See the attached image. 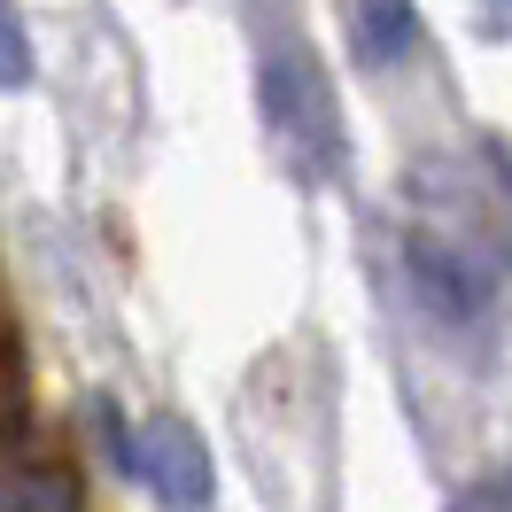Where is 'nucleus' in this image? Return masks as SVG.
<instances>
[{"label":"nucleus","instance_id":"obj_3","mask_svg":"<svg viewBox=\"0 0 512 512\" xmlns=\"http://www.w3.org/2000/svg\"><path fill=\"white\" fill-rule=\"evenodd\" d=\"M357 39H365L373 63H396V55H412V39H419V8L412 0H357Z\"/></svg>","mask_w":512,"mask_h":512},{"label":"nucleus","instance_id":"obj_6","mask_svg":"<svg viewBox=\"0 0 512 512\" xmlns=\"http://www.w3.org/2000/svg\"><path fill=\"white\" fill-rule=\"evenodd\" d=\"M466 512H505V489H497V481H481L474 497H466Z\"/></svg>","mask_w":512,"mask_h":512},{"label":"nucleus","instance_id":"obj_5","mask_svg":"<svg viewBox=\"0 0 512 512\" xmlns=\"http://www.w3.org/2000/svg\"><path fill=\"white\" fill-rule=\"evenodd\" d=\"M32 32H24V16H16V0H0V86H32Z\"/></svg>","mask_w":512,"mask_h":512},{"label":"nucleus","instance_id":"obj_4","mask_svg":"<svg viewBox=\"0 0 512 512\" xmlns=\"http://www.w3.org/2000/svg\"><path fill=\"white\" fill-rule=\"evenodd\" d=\"M0 512H78V489H70V474H47V466L0 474Z\"/></svg>","mask_w":512,"mask_h":512},{"label":"nucleus","instance_id":"obj_1","mask_svg":"<svg viewBox=\"0 0 512 512\" xmlns=\"http://www.w3.org/2000/svg\"><path fill=\"white\" fill-rule=\"evenodd\" d=\"M264 109L303 163H342V132H334V101H326L319 70L303 47H264Z\"/></svg>","mask_w":512,"mask_h":512},{"label":"nucleus","instance_id":"obj_2","mask_svg":"<svg viewBox=\"0 0 512 512\" xmlns=\"http://www.w3.org/2000/svg\"><path fill=\"white\" fill-rule=\"evenodd\" d=\"M132 466L148 474V489L171 512H202L218 497V466H210V450L194 443V427H179V419H148L140 443H132Z\"/></svg>","mask_w":512,"mask_h":512}]
</instances>
